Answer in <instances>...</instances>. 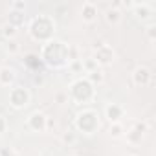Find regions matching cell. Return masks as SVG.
Listing matches in <instances>:
<instances>
[{
    "mask_svg": "<svg viewBox=\"0 0 156 156\" xmlns=\"http://www.w3.org/2000/svg\"><path fill=\"white\" fill-rule=\"evenodd\" d=\"M68 46L59 39H51L41 46V59L51 68H64L68 66Z\"/></svg>",
    "mask_w": 156,
    "mask_h": 156,
    "instance_id": "obj_1",
    "label": "cell"
},
{
    "mask_svg": "<svg viewBox=\"0 0 156 156\" xmlns=\"http://www.w3.org/2000/svg\"><path fill=\"white\" fill-rule=\"evenodd\" d=\"M55 30H57V24H55L53 17L44 15V13L33 17L31 22H30V35H31V39L37 41V42H42V44L53 39Z\"/></svg>",
    "mask_w": 156,
    "mask_h": 156,
    "instance_id": "obj_2",
    "label": "cell"
},
{
    "mask_svg": "<svg viewBox=\"0 0 156 156\" xmlns=\"http://www.w3.org/2000/svg\"><path fill=\"white\" fill-rule=\"evenodd\" d=\"M68 99L73 101L75 105H88L96 98V87L87 79V77H79L73 83H70L68 90Z\"/></svg>",
    "mask_w": 156,
    "mask_h": 156,
    "instance_id": "obj_3",
    "label": "cell"
},
{
    "mask_svg": "<svg viewBox=\"0 0 156 156\" xmlns=\"http://www.w3.org/2000/svg\"><path fill=\"white\" fill-rule=\"evenodd\" d=\"M73 127L77 132H81L85 136H92L99 130V114L94 108H83L81 112H77L73 119Z\"/></svg>",
    "mask_w": 156,
    "mask_h": 156,
    "instance_id": "obj_4",
    "label": "cell"
},
{
    "mask_svg": "<svg viewBox=\"0 0 156 156\" xmlns=\"http://www.w3.org/2000/svg\"><path fill=\"white\" fill-rule=\"evenodd\" d=\"M8 101H9V107H13L15 110H22L30 105L31 101V92L20 85H15L9 88V96H8Z\"/></svg>",
    "mask_w": 156,
    "mask_h": 156,
    "instance_id": "obj_5",
    "label": "cell"
},
{
    "mask_svg": "<svg viewBox=\"0 0 156 156\" xmlns=\"http://www.w3.org/2000/svg\"><path fill=\"white\" fill-rule=\"evenodd\" d=\"M123 6L130 8L132 13H134V17H136L138 20H141V22H149V24H151L152 15H154V8H152L151 2H125Z\"/></svg>",
    "mask_w": 156,
    "mask_h": 156,
    "instance_id": "obj_6",
    "label": "cell"
},
{
    "mask_svg": "<svg viewBox=\"0 0 156 156\" xmlns=\"http://www.w3.org/2000/svg\"><path fill=\"white\" fill-rule=\"evenodd\" d=\"M147 132H149V123L147 121H136L130 127V130H125V136H127V141L129 143L136 145V143H140L143 140V136Z\"/></svg>",
    "mask_w": 156,
    "mask_h": 156,
    "instance_id": "obj_7",
    "label": "cell"
},
{
    "mask_svg": "<svg viewBox=\"0 0 156 156\" xmlns=\"http://www.w3.org/2000/svg\"><path fill=\"white\" fill-rule=\"evenodd\" d=\"M26 127L33 132H46L48 130V118L42 112H31L26 119Z\"/></svg>",
    "mask_w": 156,
    "mask_h": 156,
    "instance_id": "obj_8",
    "label": "cell"
},
{
    "mask_svg": "<svg viewBox=\"0 0 156 156\" xmlns=\"http://www.w3.org/2000/svg\"><path fill=\"white\" fill-rule=\"evenodd\" d=\"M132 83L136 87H149L152 83V72L147 66H136L132 72Z\"/></svg>",
    "mask_w": 156,
    "mask_h": 156,
    "instance_id": "obj_9",
    "label": "cell"
},
{
    "mask_svg": "<svg viewBox=\"0 0 156 156\" xmlns=\"http://www.w3.org/2000/svg\"><path fill=\"white\" fill-rule=\"evenodd\" d=\"M114 57H116V53H114L112 46H108V44H103V46L98 48L96 53H94V59H96V62H98L99 66H108V64H112V62H114Z\"/></svg>",
    "mask_w": 156,
    "mask_h": 156,
    "instance_id": "obj_10",
    "label": "cell"
},
{
    "mask_svg": "<svg viewBox=\"0 0 156 156\" xmlns=\"http://www.w3.org/2000/svg\"><path fill=\"white\" fill-rule=\"evenodd\" d=\"M105 118L110 121V123H121V118L125 116V108L118 103H108L105 107Z\"/></svg>",
    "mask_w": 156,
    "mask_h": 156,
    "instance_id": "obj_11",
    "label": "cell"
},
{
    "mask_svg": "<svg viewBox=\"0 0 156 156\" xmlns=\"http://www.w3.org/2000/svg\"><path fill=\"white\" fill-rule=\"evenodd\" d=\"M81 19L85 22H94L98 19V6L94 2H90V0H87V2H83V8H81Z\"/></svg>",
    "mask_w": 156,
    "mask_h": 156,
    "instance_id": "obj_12",
    "label": "cell"
},
{
    "mask_svg": "<svg viewBox=\"0 0 156 156\" xmlns=\"http://www.w3.org/2000/svg\"><path fill=\"white\" fill-rule=\"evenodd\" d=\"M15 83V70L9 66L0 68V87H11Z\"/></svg>",
    "mask_w": 156,
    "mask_h": 156,
    "instance_id": "obj_13",
    "label": "cell"
},
{
    "mask_svg": "<svg viewBox=\"0 0 156 156\" xmlns=\"http://www.w3.org/2000/svg\"><path fill=\"white\" fill-rule=\"evenodd\" d=\"M105 20H107L108 24H112V26L119 24V22H121V11H119V9H114V8H108L107 13H105Z\"/></svg>",
    "mask_w": 156,
    "mask_h": 156,
    "instance_id": "obj_14",
    "label": "cell"
},
{
    "mask_svg": "<svg viewBox=\"0 0 156 156\" xmlns=\"http://www.w3.org/2000/svg\"><path fill=\"white\" fill-rule=\"evenodd\" d=\"M81 64H83V72H85V73H92V72L99 70V64L96 62V59H94V57L81 59Z\"/></svg>",
    "mask_w": 156,
    "mask_h": 156,
    "instance_id": "obj_15",
    "label": "cell"
},
{
    "mask_svg": "<svg viewBox=\"0 0 156 156\" xmlns=\"http://www.w3.org/2000/svg\"><path fill=\"white\" fill-rule=\"evenodd\" d=\"M108 134H110L114 140L123 138V136H125V127H123V123H110V127H108Z\"/></svg>",
    "mask_w": 156,
    "mask_h": 156,
    "instance_id": "obj_16",
    "label": "cell"
},
{
    "mask_svg": "<svg viewBox=\"0 0 156 156\" xmlns=\"http://www.w3.org/2000/svg\"><path fill=\"white\" fill-rule=\"evenodd\" d=\"M9 24L15 26V28L22 26L24 24V11H13L11 9V13H9Z\"/></svg>",
    "mask_w": 156,
    "mask_h": 156,
    "instance_id": "obj_17",
    "label": "cell"
},
{
    "mask_svg": "<svg viewBox=\"0 0 156 156\" xmlns=\"http://www.w3.org/2000/svg\"><path fill=\"white\" fill-rule=\"evenodd\" d=\"M85 77H87V79H88L94 87H96V85H101V83L105 81V75H103L101 70H96V72H92V73H87Z\"/></svg>",
    "mask_w": 156,
    "mask_h": 156,
    "instance_id": "obj_18",
    "label": "cell"
},
{
    "mask_svg": "<svg viewBox=\"0 0 156 156\" xmlns=\"http://www.w3.org/2000/svg\"><path fill=\"white\" fill-rule=\"evenodd\" d=\"M2 35H4L8 41H13V39H15V35H17V28H15V26H11V24L8 22V24H4V28H2Z\"/></svg>",
    "mask_w": 156,
    "mask_h": 156,
    "instance_id": "obj_19",
    "label": "cell"
},
{
    "mask_svg": "<svg viewBox=\"0 0 156 156\" xmlns=\"http://www.w3.org/2000/svg\"><path fill=\"white\" fill-rule=\"evenodd\" d=\"M61 140H62V143L68 145V147H70V145H75V143H77V132H73V130H72V132H64Z\"/></svg>",
    "mask_w": 156,
    "mask_h": 156,
    "instance_id": "obj_20",
    "label": "cell"
},
{
    "mask_svg": "<svg viewBox=\"0 0 156 156\" xmlns=\"http://www.w3.org/2000/svg\"><path fill=\"white\" fill-rule=\"evenodd\" d=\"M68 70H72L73 73H81V72H83L81 59H79V61H72V62H68Z\"/></svg>",
    "mask_w": 156,
    "mask_h": 156,
    "instance_id": "obj_21",
    "label": "cell"
},
{
    "mask_svg": "<svg viewBox=\"0 0 156 156\" xmlns=\"http://www.w3.org/2000/svg\"><path fill=\"white\" fill-rule=\"evenodd\" d=\"M145 33H147V37H149V41H151V42H154V41H156V24H154V22H151V24L147 26V30H145Z\"/></svg>",
    "mask_w": 156,
    "mask_h": 156,
    "instance_id": "obj_22",
    "label": "cell"
},
{
    "mask_svg": "<svg viewBox=\"0 0 156 156\" xmlns=\"http://www.w3.org/2000/svg\"><path fill=\"white\" fill-rule=\"evenodd\" d=\"M11 9L13 11H24L26 9V2L24 0H15V2H11Z\"/></svg>",
    "mask_w": 156,
    "mask_h": 156,
    "instance_id": "obj_23",
    "label": "cell"
},
{
    "mask_svg": "<svg viewBox=\"0 0 156 156\" xmlns=\"http://www.w3.org/2000/svg\"><path fill=\"white\" fill-rule=\"evenodd\" d=\"M6 50H8L9 53H17V51H19V44H17L15 41H8V42H6Z\"/></svg>",
    "mask_w": 156,
    "mask_h": 156,
    "instance_id": "obj_24",
    "label": "cell"
},
{
    "mask_svg": "<svg viewBox=\"0 0 156 156\" xmlns=\"http://www.w3.org/2000/svg\"><path fill=\"white\" fill-rule=\"evenodd\" d=\"M55 101L61 103V105H64V103H68L70 99H68V94H66V92H59V94H55Z\"/></svg>",
    "mask_w": 156,
    "mask_h": 156,
    "instance_id": "obj_25",
    "label": "cell"
},
{
    "mask_svg": "<svg viewBox=\"0 0 156 156\" xmlns=\"http://www.w3.org/2000/svg\"><path fill=\"white\" fill-rule=\"evenodd\" d=\"M6 129H8V119H6L2 114H0V134H4Z\"/></svg>",
    "mask_w": 156,
    "mask_h": 156,
    "instance_id": "obj_26",
    "label": "cell"
},
{
    "mask_svg": "<svg viewBox=\"0 0 156 156\" xmlns=\"http://www.w3.org/2000/svg\"><path fill=\"white\" fill-rule=\"evenodd\" d=\"M15 151H11V149H8V147H2L0 149V156H11Z\"/></svg>",
    "mask_w": 156,
    "mask_h": 156,
    "instance_id": "obj_27",
    "label": "cell"
},
{
    "mask_svg": "<svg viewBox=\"0 0 156 156\" xmlns=\"http://www.w3.org/2000/svg\"><path fill=\"white\" fill-rule=\"evenodd\" d=\"M11 156H20V154H19V152H13V154H11Z\"/></svg>",
    "mask_w": 156,
    "mask_h": 156,
    "instance_id": "obj_28",
    "label": "cell"
}]
</instances>
